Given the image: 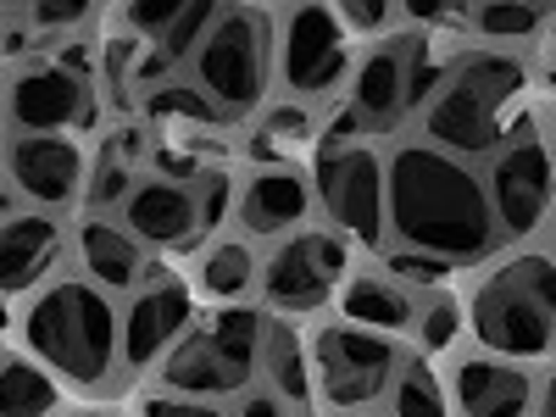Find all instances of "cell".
Returning a JSON list of instances; mask_svg holds the SVG:
<instances>
[{"mask_svg":"<svg viewBox=\"0 0 556 417\" xmlns=\"http://www.w3.org/2000/svg\"><path fill=\"white\" fill-rule=\"evenodd\" d=\"M384 206H390V228L401 235L406 251H424L451 267L484 256L501 240L490 190L473 178V167H462L456 156H445L434 146H401L390 156Z\"/></svg>","mask_w":556,"mask_h":417,"instance_id":"cell-1","label":"cell"},{"mask_svg":"<svg viewBox=\"0 0 556 417\" xmlns=\"http://www.w3.org/2000/svg\"><path fill=\"white\" fill-rule=\"evenodd\" d=\"M23 340L45 362V374L67 384H101L123 345V317L106 306V295L84 278H56L45 285L23 317Z\"/></svg>","mask_w":556,"mask_h":417,"instance_id":"cell-2","label":"cell"},{"mask_svg":"<svg viewBox=\"0 0 556 417\" xmlns=\"http://www.w3.org/2000/svg\"><path fill=\"white\" fill-rule=\"evenodd\" d=\"M468 323L495 356L556 351V262L545 251L506 256L468 301Z\"/></svg>","mask_w":556,"mask_h":417,"instance_id":"cell-3","label":"cell"},{"mask_svg":"<svg viewBox=\"0 0 556 417\" xmlns=\"http://www.w3.org/2000/svg\"><path fill=\"white\" fill-rule=\"evenodd\" d=\"M523 96V67L501 51L456 62L440 96L424 106V134L445 156H490L501 146V117Z\"/></svg>","mask_w":556,"mask_h":417,"instance_id":"cell-4","label":"cell"},{"mask_svg":"<svg viewBox=\"0 0 556 417\" xmlns=\"http://www.w3.org/2000/svg\"><path fill=\"white\" fill-rule=\"evenodd\" d=\"M401 367V351L390 334L351 329V323H329L312 334V395H323L340 412H356L379 401Z\"/></svg>","mask_w":556,"mask_h":417,"instance_id":"cell-5","label":"cell"},{"mask_svg":"<svg viewBox=\"0 0 556 417\" xmlns=\"http://www.w3.org/2000/svg\"><path fill=\"white\" fill-rule=\"evenodd\" d=\"M195 78L217 112H251L267 89V17L262 12H217L201 51Z\"/></svg>","mask_w":556,"mask_h":417,"instance_id":"cell-6","label":"cell"},{"mask_svg":"<svg viewBox=\"0 0 556 417\" xmlns=\"http://www.w3.org/2000/svg\"><path fill=\"white\" fill-rule=\"evenodd\" d=\"M317 195L323 212L334 217V228H345L351 240L379 245L390 206H384V162L374 146L345 139V146H323L317 156Z\"/></svg>","mask_w":556,"mask_h":417,"instance_id":"cell-7","label":"cell"},{"mask_svg":"<svg viewBox=\"0 0 556 417\" xmlns=\"http://www.w3.org/2000/svg\"><path fill=\"white\" fill-rule=\"evenodd\" d=\"M345 285V240L329 228H306V235L278 240V251L262 267V290L278 312H306L323 306Z\"/></svg>","mask_w":556,"mask_h":417,"instance_id":"cell-8","label":"cell"},{"mask_svg":"<svg viewBox=\"0 0 556 417\" xmlns=\"http://www.w3.org/2000/svg\"><path fill=\"white\" fill-rule=\"evenodd\" d=\"M351 67V34L334 7H295L278 23V73L295 96H329Z\"/></svg>","mask_w":556,"mask_h":417,"instance_id":"cell-9","label":"cell"},{"mask_svg":"<svg viewBox=\"0 0 556 417\" xmlns=\"http://www.w3.org/2000/svg\"><path fill=\"white\" fill-rule=\"evenodd\" d=\"M490 206H495V228L501 235H534L551 195H556V162L545 151L540 134H518L513 146L495 151V167H490Z\"/></svg>","mask_w":556,"mask_h":417,"instance_id":"cell-10","label":"cell"},{"mask_svg":"<svg viewBox=\"0 0 556 417\" xmlns=\"http://www.w3.org/2000/svg\"><path fill=\"white\" fill-rule=\"evenodd\" d=\"M412 45L417 34H384L374 51L356 62V78H351V117L367 128V134H390L412 106H406V78H412Z\"/></svg>","mask_w":556,"mask_h":417,"instance_id":"cell-11","label":"cell"},{"mask_svg":"<svg viewBox=\"0 0 556 417\" xmlns=\"http://www.w3.org/2000/svg\"><path fill=\"white\" fill-rule=\"evenodd\" d=\"M190 317H195L190 290L173 285V278H156V285H146L123 312V356L134 367L156 362L162 351H173L184 334H190Z\"/></svg>","mask_w":556,"mask_h":417,"instance_id":"cell-12","label":"cell"},{"mask_svg":"<svg viewBox=\"0 0 556 417\" xmlns=\"http://www.w3.org/2000/svg\"><path fill=\"white\" fill-rule=\"evenodd\" d=\"M7 173H12V184L28 201L67 206L78 195V184H84V156L62 134H23V139H12V151H7Z\"/></svg>","mask_w":556,"mask_h":417,"instance_id":"cell-13","label":"cell"},{"mask_svg":"<svg viewBox=\"0 0 556 417\" xmlns=\"http://www.w3.org/2000/svg\"><path fill=\"white\" fill-rule=\"evenodd\" d=\"M84 96H89L84 78L67 73L62 62H51V67H28V73L12 78L7 112H12V123H17L23 134H62L67 123H78V117L89 112Z\"/></svg>","mask_w":556,"mask_h":417,"instance_id":"cell-14","label":"cell"},{"mask_svg":"<svg viewBox=\"0 0 556 417\" xmlns=\"http://www.w3.org/2000/svg\"><path fill=\"white\" fill-rule=\"evenodd\" d=\"M456 406L468 417H523L534 406V379L518 362H495V356H468L451 367Z\"/></svg>","mask_w":556,"mask_h":417,"instance_id":"cell-15","label":"cell"},{"mask_svg":"<svg viewBox=\"0 0 556 417\" xmlns=\"http://www.w3.org/2000/svg\"><path fill=\"white\" fill-rule=\"evenodd\" d=\"M123 212H128L134 240H146V245H190L195 228H201L195 190H184V184H173V178L134 184L128 201H123Z\"/></svg>","mask_w":556,"mask_h":417,"instance_id":"cell-16","label":"cell"},{"mask_svg":"<svg viewBox=\"0 0 556 417\" xmlns=\"http://www.w3.org/2000/svg\"><path fill=\"white\" fill-rule=\"evenodd\" d=\"M62 262V228L51 217H0V295L34 290Z\"/></svg>","mask_w":556,"mask_h":417,"instance_id":"cell-17","label":"cell"},{"mask_svg":"<svg viewBox=\"0 0 556 417\" xmlns=\"http://www.w3.org/2000/svg\"><path fill=\"white\" fill-rule=\"evenodd\" d=\"M162 384H167V395H184V401H217V395H235V390H245V379L228 367V356L212 345V334L201 329H190L173 351H167V362H162Z\"/></svg>","mask_w":556,"mask_h":417,"instance_id":"cell-18","label":"cell"},{"mask_svg":"<svg viewBox=\"0 0 556 417\" xmlns=\"http://www.w3.org/2000/svg\"><path fill=\"white\" fill-rule=\"evenodd\" d=\"M312 212V190H306V178L290 173V167H267L245 184V195H240V223H245V235H290V228H301Z\"/></svg>","mask_w":556,"mask_h":417,"instance_id":"cell-19","label":"cell"},{"mask_svg":"<svg viewBox=\"0 0 556 417\" xmlns=\"http://www.w3.org/2000/svg\"><path fill=\"white\" fill-rule=\"evenodd\" d=\"M340 312L351 329H374V334H401V329H417V306L401 285L390 278H374V273H356L340 285Z\"/></svg>","mask_w":556,"mask_h":417,"instance_id":"cell-20","label":"cell"},{"mask_svg":"<svg viewBox=\"0 0 556 417\" xmlns=\"http://www.w3.org/2000/svg\"><path fill=\"white\" fill-rule=\"evenodd\" d=\"M78 256H84V273L96 278V290H128L139 278V240L101 217H89L78 228Z\"/></svg>","mask_w":556,"mask_h":417,"instance_id":"cell-21","label":"cell"},{"mask_svg":"<svg viewBox=\"0 0 556 417\" xmlns=\"http://www.w3.org/2000/svg\"><path fill=\"white\" fill-rule=\"evenodd\" d=\"M262 367H267L278 401H290V406L312 401V362H306V351H301L290 323H267V329H262Z\"/></svg>","mask_w":556,"mask_h":417,"instance_id":"cell-22","label":"cell"},{"mask_svg":"<svg viewBox=\"0 0 556 417\" xmlns=\"http://www.w3.org/2000/svg\"><path fill=\"white\" fill-rule=\"evenodd\" d=\"M62 406L56 379L23 356H0V417H51Z\"/></svg>","mask_w":556,"mask_h":417,"instance_id":"cell-23","label":"cell"},{"mask_svg":"<svg viewBox=\"0 0 556 417\" xmlns=\"http://www.w3.org/2000/svg\"><path fill=\"white\" fill-rule=\"evenodd\" d=\"M262 329L267 323L256 317V312H245V306H228V312H217L212 317V345L228 356V367L251 384V374H256V362H262Z\"/></svg>","mask_w":556,"mask_h":417,"instance_id":"cell-24","label":"cell"},{"mask_svg":"<svg viewBox=\"0 0 556 417\" xmlns=\"http://www.w3.org/2000/svg\"><path fill=\"white\" fill-rule=\"evenodd\" d=\"M251 285H256V256H251V245H240V240H217V245L201 256V290H206V295H217V301H240Z\"/></svg>","mask_w":556,"mask_h":417,"instance_id":"cell-25","label":"cell"},{"mask_svg":"<svg viewBox=\"0 0 556 417\" xmlns=\"http://www.w3.org/2000/svg\"><path fill=\"white\" fill-rule=\"evenodd\" d=\"M390 401H395V417H451L445 412V395H440V384H434V374L424 362H401L395 367V379H390Z\"/></svg>","mask_w":556,"mask_h":417,"instance_id":"cell-26","label":"cell"},{"mask_svg":"<svg viewBox=\"0 0 556 417\" xmlns=\"http://www.w3.org/2000/svg\"><path fill=\"white\" fill-rule=\"evenodd\" d=\"M545 23H551V12L545 7H523V0H513V7H473L468 12V28L484 34V39H534Z\"/></svg>","mask_w":556,"mask_h":417,"instance_id":"cell-27","label":"cell"},{"mask_svg":"<svg viewBox=\"0 0 556 417\" xmlns=\"http://www.w3.org/2000/svg\"><path fill=\"white\" fill-rule=\"evenodd\" d=\"M212 7H184L178 12V23L167 28V39L156 45V62L146 67V73H156V67H167V62H184L190 51H201V39H206V28H212Z\"/></svg>","mask_w":556,"mask_h":417,"instance_id":"cell-28","label":"cell"},{"mask_svg":"<svg viewBox=\"0 0 556 417\" xmlns=\"http://www.w3.org/2000/svg\"><path fill=\"white\" fill-rule=\"evenodd\" d=\"M262 139H267L262 151H273V146H306V139H312V117L301 106H273L262 117Z\"/></svg>","mask_w":556,"mask_h":417,"instance_id":"cell-29","label":"cell"},{"mask_svg":"<svg viewBox=\"0 0 556 417\" xmlns=\"http://www.w3.org/2000/svg\"><path fill=\"white\" fill-rule=\"evenodd\" d=\"M128 151H112L101 167H96V184H89V206H112V201H128Z\"/></svg>","mask_w":556,"mask_h":417,"instance_id":"cell-30","label":"cell"},{"mask_svg":"<svg viewBox=\"0 0 556 417\" xmlns=\"http://www.w3.org/2000/svg\"><path fill=\"white\" fill-rule=\"evenodd\" d=\"M151 112H162V117H195V123H212V117H217V106H212L206 96H195V89H178V84L156 89Z\"/></svg>","mask_w":556,"mask_h":417,"instance_id":"cell-31","label":"cell"},{"mask_svg":"<svg viewBox=\"0 0 556 417\" xmlns=\"http://www.w3.org/2000/svg\"><path fill=\"white\" fill-rule=\"evenodd\" d=\"M334 17L345 34H384L395 23V12L379 7V0H345V7H334Z\"/></svg>","mask_w":556,"mask_h":417,"instance_id":"cell-32","label":"cell"},{"mask_svg":"<svg viewBox=\"0 0 556 417\" xmlns=\"http://www.w3.org/2000/svg\"><path fill=\"white\" fill-rule=\"evenodd\" d=\"M456 329H462V312H456L451 301H434L429 312H417V334H424V345H429V351L451 345V340H456Z\"/></svg>","mask_w":556,"mask_h":417,"instance_id":"cell-33","label":"cell"},{"mask_svg":"<svg viewBox=\"0 0 556 417\" xmlns=\"http://www.w3.org/2000/svg\"><path fill=\"white\" fill-rule=\"evenodd\" d=\"M390 273L406 278V285H440V278L451 273V262H434V256H424V251H395V256H390Z\"/></svg>","mask_w":556,"mask_h":417,"instance_id":"cell-34","label":"cell"},{"mask_svg":"<svg viewBox=\"0 0 556 417\" xmlns=\"http://www.w3.org/2000/svg\"><path fill=\"white\" fill-rule=\"evenodd\" d=\"M84 17H89L84 0H39V7H28V23L34 28H73Z\"/></svg>","mask_w":556,"mask_h":417,"instance_id":"cell-35","label":"cell"},{"mask_svg":"<svg viewBox=\"0 0 556 417\" xmlns=\"http://www.w3.org/2000/svg\"><path fill=\"white\" fill-rule=\"evenodd\" d=\"M178 12H184V7H128V28H134L139 39H156V45H162L167 28L178 23Z\"/></svg>","mask_w":556,"mask_h":417,"instance_id":"cell-36","label":"cell"},{"mask_svg":"<svg viewBox=\"0 0 556 417\" xmlns=\"http://www.w3.org/2000/svg\"><path fill=\"white\" fill-rule=\"evenodd\" d=\"M146 417H223V412L206 406V401H184V395H151Z\"/></svg>","mask_w":556,"mask_h":417,"instance_id":"cell-37","label":"cell"},{"mask_svg":"<svg viewBox=\"0 0 556 417\" xmlns=\"http://www.w3.org/2000/svg\"><path fill=\"white\" fill-rule=\"evenodd\" d=\"M223 206H228V178H206V190L195 195L201 223H217V217H223Z\"/></svg>","mask_w":556,"mask_h":417,"instance_id":"cell-38","label":"cell"},{"mask_svg":"<svg viewBox=\"0 0 556 417\" xmlns=\"http://www.w3.org/2000/svg\"><path fill=\"white\" fill-rule=\"evenodd\" d=\"M240 417H285V401H278V395H251L240 406Z\"/></svg>","mask_w":556,"mask_h":417,"instance_id":"cell-39","label":"cell"},{"mask_svg":"<svg viewBox=\"0 0 556 417\" xmlns=\"http://www.w3.org/2000/svg\"><path fill=\"white\" fill-rule=\"evenodd\" d=\"M534 417H556V374L545 379V390H540V406H534Z\"/></svg>","mask_w":556,"mask_h":417,"instance_id":"cell-40","label":"cell"},{"mask_svg":"<svg viewBox=\"0 0 556 417\" xmlns=\"http://www.w3.org/2000/svg\"><path fill=\"white\" fill-rule=\"evenodd\" d=\"M345 417H374V412H345Z\"/></svg>","mask_w":556,"mask_h":417,"instance_id":"cell-41","label":"cell"},{"mask_svg":"<svg viewBox=\"0 0 556 417\" xmlns=\"http://www.w3.org/2000/svg\"><path fill=\"white\" fill-rule=\"evenodd\" d=\"M551 235H556V217H551Z\"/></svg>","mask_w":556,"mask_h":417,"instance_id":"cell-42","label":"cell"},{"mask_svg":"<svg viewBox=\"0 0 556 417\" xmlns=\"http://www.w3.org/2000/svg\"><path fill=\"white\" fill-rule=\"evenodd\" d=\"M551 84H556V67H551Z\"/></svg>","mask_w":556,"mask_h":417,"instance_id":"cell-43","label":"cell"},{"mask_svg":"<svg viewBox=\"0 0 556 417\" xmlns=\"http://www.w3.org/2000/svg\"><path fill=\"white\" fill-rule=\"evenodd\" d=\"M295 417H306V412H295Z\"/></svg>","mask_w":556,"mask_h":417,"instance_id":"cell-44","label":"cell"},{"mask_svg":"<svg viewBox=\"0 0 556 417\" xmlns=\"http://www.w3.org/2000/svg\"><path fill=\"white\" fill-rule=\"evenodd\" d=\"M551 34H556V28H551Z\"/></svg>","mask_w":556,"mask_h":417,"instance_id":"cell-45","label":"cell"}]
</instances>
